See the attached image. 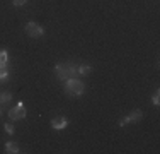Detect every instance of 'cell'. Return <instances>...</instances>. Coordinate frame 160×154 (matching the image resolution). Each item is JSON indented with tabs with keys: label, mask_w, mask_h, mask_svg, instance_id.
<instances>
[{
	"label": "cell",
	"mask_w": 160,
	"mask_h": 154,
	"mask_svg": "<svg viewBox=\"0 0 160 154\" xmlns=\"http://www.w3.org/2000/svg\"><path fill=\"white\" fill-rule=\"evenodd\" d=\"M12 2H14V5H16V7H21V5H24L28 0H12Z\"/></svg>",
	"instance_id": "8fae6325"
},
{
	"label": "cell",
	"mask_w": 160,
	"mask_h": 154,
	"mask_svg": "<svg viewBox=\"0 0 160 154\" xmlns=\"http://www.w3.org/2000/svg\"><path fill=\"white\" fill-rule=\"evenodd\" d=\"M5 130H7L9 134H14V127L10 125V123H7V125H5Z\"/></svg>",
	"instance_id": "5bb4252c"
},
{
	"label": "cell",
	"mask_w": 160,
	"mask_h": 154,
	"mask_svg": "<svg viewBox=\"0 0 160 154\" xmlns=\"http://www.w3.org/2000/svg\"><path fill=\"white\" fill-rule=\"evenodd\" d=\"M10 99H12L10 92H3V94H0V103H9Z\"/></svg>",
	"instance_id": "9c48e42d"
},
{
	"label": "cell",
	"mask_w": 160,
	"mask_h": 154,
	"mask_svg": "<svg viewBox=\"0 0 160 154\" xmlns=\"http://www.w3.org/2000/svg\"><path fill=\"white\" fill-rule=\"evenodd\" d=\"M9 118H10V120H22V118H26L24 105H22V103H17L16 108L9 110Z\"/></svg>",
	"instance_id": "277c9868"
},
{
	"label": "cell",
	"mask_w": 160,
	"mask_h": 154,
	"mask_svg": "<svg viewBox=\"0 0 160 154\" xmlns=\"http://www.w3.org/2000/svg\"><path fill=\"white\" fill-rule=\"evenodd\" d=\"M90 65H80L78 67V74H82V75H87V74H90Z\"/></svg>",
	"instance_id": "ba28073f"
},
{
	"label": "cell",
	"mask_w": 160,
	"mask_h": 154,
	"mask_svg": "<svg viewBox=\"0 0 160 154\" xmlns=\"http://www.w3.org/2000/svg\"><path fill=\"white\" fill-rule=\"evenodd\" d=\"M7 75H9L7 65H2V67H0V79H7Z\"/></svg>",
	"instance_id": "30bf717a"
},
{
	"label": "cell",
	"mask_w": 160,
	"mask_h": 154,
	"mask_svg": "<svg viewBox=\"0 0 160 154\" xmlns=\"http://www.w3.org/2000/svg\"><path fill=\"white\" fill-rule=\"evenodd\" d=\"M143 118V113L140 110H135V111H131V113L128 115V120L129 122H140Z\"/></svg>",
	"instance_id": "8992f818"
},
{
	"label": "cell",
	"mask_w": 160,
	"mask_h": 154,
	"mask_svg": "<svg viewBox=\"0 0 160 154\" xmlns=\"http://www.w3.org/2000/svg\"><path fill=\"white\" fill-rule=\"evenodd\" d=\"M128 123H129V120H128V117H124V118H121V120H119V125H121V127L128 125Z\"/></svg>",
	"instance_id": "4fadbf2b"
},
{
	"label": "cell",
	"mask_w": 160,
	"mask_h": 154,
	"mask_svg": "<svg viewBox=\"0 0 160 154\" xmlns=\"http://www.w3.org/2000/svg\"><path fill=\"white\" fill-rule=\"evenodd\" d=\"M5 151L9 152V154H16V152H19V146L16 144V142H7L5 144Z\"/></svg>",
	"instance_id": "52a82bcc"
},
{
	"label": "cell",
	"mask_w": 160,
	"mask_h": 154,
	"mask_svg": "<svg viewBox=\"0 0 160 154\" xmlns=\"http://www.w3.org/2000/svg\"><path fill=\"white\" fill-rule=\"evenodd\" d=\"M0 117H2V110H0Z\"/></svg>",
	"instance_id": "9a60e30c"
},
{
	"label": "cell",
	"mask_w": 160,
	"mask_h": 154,
	"mask_svg": "<svg viewBox=\"0 0 160 154\" xmlns=\"http://www.w3.org/2000/svg\"><path fill=\"white\" fill-rule=\"evenodd\" d=\"M65 91L68 92L70 96H80L83 94V91H85V86H83V82H80L77 79H67V82H65Z\"/></svg>",
	"instance_id": "7a4b0ae2"
},
{
	"label": "cell",
	"mask_w": 160,
	"mask_h": 154,
	"mask_svg": "<svg viewBox=\"0 0 160 154\" xmlns=\"http://www.w3.org/2000/svg\"><path fill=\"white\" fill-rule=\"evenodd\" d=\"M55 70H56V75L62 80H67L70 77H73L75 74H78V67H75L72 63H58Z\"/></svg>",
	"instance_id": "6da1fadb"
},
{
	"label": "cell",
	"mask_w": 160,
	"mask_h": 154,
	"mask_svg": "<svg viewBox=\"0 0 160 154\" xmlns=\"http://www.w3.org/2000/svg\"><path fill=\"white\" fill-rule=\"evenodd\" d=\"M26 33H28L31 38H41L43 33H44V29L41 28L38 22H28V24H26Z\"/></svg>",
	"instance_id": "3957f363"
},
{
	"label": "cell",
	"mask_w": 160,
	"mask_h": 154,
	"mask_svg": "<svg viewBox=\"0 0 160 154\" xmlns=\"http://www.w3.org/2000/svg\"><path fill=\"white\" fill-rule=\"evenodd\" d=\"M158 103H160V98H158V91H157V92L153 94V105L158 106Z\"/></svg>",
	"instance_id": "7c38bea8"
},
{
	"label": "cell",
	"mask_w": 160,
	"mask_h": 154,
	"mask_svg": "<svg viewBox=\"0 0 160 154\" xmlns=\"http://www.w3.org/2000/svg\"><path fill=\"white\" fill-rule=\"evenodd\" d=\"M67 125H68V122H67V118H65V117H56V118H53V120H51V127H53V129H56V130H62Z\"/></svg>",
	"instance_id": "5b68a950"
}]
</instances>
